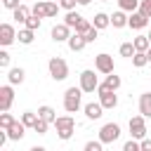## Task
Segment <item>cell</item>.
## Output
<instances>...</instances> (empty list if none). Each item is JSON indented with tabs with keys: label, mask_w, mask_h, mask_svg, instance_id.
Returning <instances> with one entry per match:
<instances>
[{
	"label": "cell",
	"mask_w": 151,
	"mask_h": 151,
	"mask_svg": "<svg viewBox=\"0 0 151 151\" xmlns=\"http://www.w3.org/2000/svg\"><path fill=\"white\" fill-rule=\"evenodd\" d=\"M83 87H68L66 92H64V109L68 111V113H76L80 106H83Z\"/></svg>",
	"instance_id": "cell-1"
},
{
	"label": "cell",
	"mask_w": 151,
	"mask_h": 151,
	"mask_svg": "<svg viewBox=\"0 0 151 151\" xmlns=\"http://www.w3.org/2000/svg\"><path fill=\"white\" fill-rule=\"evenodd\" d=\"M54 127H57V134H59V139H71L73 137V130H76V120H73V116H59L54 123H52Z\"/></svg>",
	"instance_id": "cell-2"
},
{
	"label": "cell",
	"mask_w": 151,
	"mask_h": 151,
	"mask_svg": "<svg viewBox=\"0 0 151 151\" xmlns=\"http://www.w3.org/2000/svg\"><path fill=\"white\" fill-rule=\"evenodd\" d=\"M59 7H61V5H57V2H52V0H40V2H35V5L31 7V12L38 14L40 19H52V17L59 14Z\"/></svg>",
	"instance_id": "cell-3"
},
{
	"label": "cell",
	"mask_w": 151,
	"mask_h": 151,
	"mask_svg": "<svg viewBox=\"0 0 151 151\" xmlns=\"http://www.w3.org/2000/svg\"><path fill=\"white\" fill-rule=\"evenodd\" d=\"M47 68H50V76L54 80H66L68 78V64L61 59V57H52L47 61Z\"/></svg>",
	"instance_id": "cell-4"
},
{
	"label": "cell",
	"mask_w": 151,
	"mask_h": 151,
	"mask_svg": "<svg viewBox=\"0 0 151 151\" xmlns=\"http://www.w3.org/2000/svg\"><path fill=\"white\" fill-rule=\"evenodd\" d=\"M97 94H99V101H101V106H104V109H116V106H118L116 90H109V87H104V85L99 83V87H97Z\"/></svg>",
	"instance_id": "cell-5"
},
{
	"label": "cell",
	"mask_w": 151,
	"mask_h": 151,
	"mask_svg": "<svg viewBox=\"0 0 151 151\" xmlns=\"http://www.w3.org/2000/svg\"><path fill=\"white\" fill-rule=\"evenodd\" d=\"M118 137H120V125H118V123H106V125H101L99 139H101L104 144H113Z\"/></svg>",
	"instance_id": "cell-6"
},
{
	"label": "cell",
	"mask_w": 151,
	"mask_h": 151,
	"mask_svg": "<svg viewBox=\"0 0 151 151\" xmlns=\"http://www.w3.org/2000/svg\"><path fill=\"white\" fill-rule=\"evenodd\" d=\"M130 134H132L134 139H144V137H146V118H144L142 113L130 118Z\"/></svg>",
	"instance_id": "cell-7"
},
{
	"label": "cell",
	"mask_w": 151,
	"mask_h": 151,
	"mask_svg": "<svg viewBox=\"0 0 151 151\" xmlns=\"http://www.w3.org/2000/svg\"><path fill=\"white\" fill-rule=\"evenodd\" d=\"M94 68H97L99 73H104V76L113 73V57H111V54H106V52L97 54V57H94Z\"/></svg>",
	"instance_id": "cell-8"
},
{
	"label": "cell",
	"mask_w": 151,
	"mask_h": 151,
	"mask_svg": "<svg viewBox=\"0 0 151 151\" xmlns=\"http://www.w3.org/2000/svg\"><path fill=\"white\" fill-rule=\"evenodd\" d=\"M80 87H83V92H94L99 87V80H97L94 71H83L80 73Z\"/></svg>",
	"instance_id": "cell-9"
},
{
	"label": "cell",
	"mask_w": 151,
	"mask_h": 151,
	"mask_svg": "<svg viewBox=\"0 0 151 151\" xmlns=\"http://www.w3.org/2000/svg\"><path fill=\"white\" fill-rule=\"evenodd\" d=\"M17 31H14V26L12 24H0V45L2 47H7V45H12L14 40H17Z\"/></svg>",
	"instance_id": "cell-10"
},
{
	"label": "cell",
	"mask_w": 151,
	"mask_h": 151,
	"mask_svg": "<svg viewBox=\"0 0 151 151\" xmlns=\"http://www.w3.org/2000/svg\"><path fill=\"white\" fill-rule=\"evenodd\" d=\"M71 38V26L68 24H54L52 26V40L54 42H68Z\"/></svg>",
	"instance_id": "cell-11"
},
{
	"label": "cell",
	"mask_w": 151,
	"mask_h": 151,
	"mask_svg": "<svg viewBox=\"0 0 151 151\" xmlns=\"http://www.w3.org/2000/svg\"><path fill=\"white\" fill-rule=\"evenodd\" d=\"M12 101H14V90H12V83H9V85L0 87V111H9Z\"/></svg>",
	"instance_id": "cell-12"
},
{
	"label": "cell",
	"mask_w": 151,
	"mask_h": 151,
	"mask_svg": "<svg viewBox=\"0 0 151 151\" xmlns=\"http://www.w3.org/2000/svg\"><path fill=\"white\" fill-rule=\"evenodd\" d=\"M127 26H130V28H134V31H142V28H146V26H149V17H146V14H142L139 9H137V12H130Z\"/></svg>",
	"instance_id": "cell-13"
},
{
	"label": "cell",
	"mask_w": 151,
	"mask_h": 151,
	"mask_svg": "<svg viewBox=\"0 0 151 151\" xmlns=\"http://www.w3.org/2000/svg\"><path fill=\"white\" fill-rule=\"evenodd\" d=\"M83 111H85V116L90 118V120H99L101 118V111H104V106H101V101H92V104H85L83 106Z\"/></svg>",
	"instance_id": "cell-14"
},
{
	"label": "cell",
	"mask_w": 151,
	"mask_h": 151,
	"mask_svg": "<svg viewBox=\"0 0 151 151\" xmlns=\"http://www.w3.org/2000/svg\"><path fill=\"white\" fill-rule=\"evenodd\" d=\"M85 45H87V40H85V35H83V33H71V38H68V47H71L73 52L85 50Z\"/></svg>",
	"instance_id": "cell-15"
},
{
	"label": "cell",
	"mask_w": 151,
	"mask_h": 151,
	"mask_svg": "<svg viewBox=\"0 0 151 151\" xmlns=\"http://www.w3.org/2000/svg\"><path fill=\"white\" fill-rule=\"evenodd\" d=\"M127 19H130V17L125 14V9H118V12L111 14V26H113V28H125V26H127Z\"/></svg>",
	"instance_id": "cell-16"
},
{
	"label": "cell",
	"mask_w": 151,
	"mask_h": 151,
	"mask_svg": "<svg viewBox=\"0 0 151 151\" xmlns=\"http://www.w3.org/2000/svg\"><path fill=\"white\" fill-rule=\"evenodd\" d=\"M24 78H26V71H24L21 66L9 68V73H7V80H9L12 85H21V83H24Z\"/></svg>",
	"instance_id": "cell-17"
},
{
	"label": "cell",
	"mask_w": 151,
	"mask_h": 151,
	"mask_svg": "<svg viewBox=\"0 0 151 151\" xmlns=\"http://www.w3.org/2000/svg\"><path fill=\"white\" fill-rule=\"evenodd\" d=\"M139 113L144 118H151V92H144L139 97Z\"/></svg>",
	"instance_id": "cell-18"
},
{
	"label": "cell",
	"mask_w": 151,
	"mask_h": 151,
	"mask_svg": "<svg viewBox=\"0 0 151 151\" xmlns=\"http://www.w3.org/2000/svg\"><path fill=\"white\" fill-rule=\"evenodd\" d=\"M31 17V9L26 7V5H19L17 9H12V19L14 21H19V24H26V19Z\"/></svg>",
	"instance_id": "cell-19"
},
{
	"label": "cell",
	"mask_w": 151,
	"mask_h": 151,
	"mask_svg": "<svg viewBox=\"0 0 151 151\" xmlns=\"http://www.w3.org/2000/svg\"><path fill=\"white\" fill-rule=\"evenodd\" d=\"M24 132H26V125H24V123H19V120H14V125L7 130L9 139H14V142H17V139H21V137H24Z\"/></svg>",
	"instance_id": "cell-20"
},
{
	"label": "cell",
	"mask_w": 151,
	"mask_h": 151,
	"mask_svg": "<svg viewBox=\"0 0 151 151\" xmlns=\"http://www.w3.org/2000/svg\"><path fill=\"white\" fill-rule=\"evenodd\" d=\"M92 24H94L99 31H101V28H109V26H111V17H109V14H104V12H97Z\"/></svg>",
	"instance_id": "cell-21"
},
{
	"label": "cell",
	"mask_w": 151,
	"mask_h": 151,
	"mask_svg": "<svg viewBox=\"0 0 151 151\" xmlns=\"http://www.w3.org/2000/svg\"><path fill=\"white\" fill-rule=\"evenodd\" d=\"M132 42H134V50H137V52H146V50L151 47V40H149V35H137Z\"/></svg>",
	"instance_id": "cell-22"
},
{
	"label": "cell",
	"mask_w": 151,
	"mask_h": 151,
	"mask_svg": "<svg viewBox=\"0 0 151 151\" xmlns=\"http://www.w3.org/2000/svg\"><path fill=\"white\" fill-rule=\"evenodd\" d=\"M38 116H40V118H45L47 123H54V120H57V113H54V109H52V106H47V104L38 109Z\"/></svg>",
	"instance_id": "cell-23"
},
{
	"label": "cell",
	"mask_w": 151,
	"mask_h": 151,
	"mask_svg": "<svg viewBox=\"0 0 151 151\" xmlns=\"http://www.w3.org/2000/svg\"><path fill=\"white\" fill-rule=\"evenodd\" d=\"M80 21H83V17H80V14L76 12V9H68V14L64 17V24H68L71 28H76V26H78Z\"/></svg>",
	"instance_id": "cell-24"
},
{
	"label": "cell",
	"mask_w": 151,
	"mask_h": 151,
	"mask_svg": "<svg viewBox=\"0 0 151 151\" xmlns=\"http://www.w3.org/2000/svg\"><path fill=\"white\" fill-rule=\"evenodd\" d=\"M101 85H104V87H109V90H118V87H120V76L109 73V76H106V80H104Z\"/></svg>",
	"instance_id": "cell-25"
},
{
	"label": "cell",
	"mask_w": 151,
	"mask_h": 151,
	"mask_svg": "<svg viewBox=\"0 0 151 151\" xmlns=\"http://www.w3.org/2000/svg\"><path fill=\"white\" fill-rule=\"evenodd\" d=\"M146 64H149V57H146V52H134V54H132V66L142 68V66H146Z\"/></svg>",
	"instance_id": "cell-26"
},
{
	"label": "cell",
	"mask_w": 151,
	"mask_h": 151,
	"mask_svg": "<svg viewBox=\"0 0 151 151\" xmlns=\"http://www.w3.org/2000/svg\"><path fill=\"white\" fill-rule=\"evenodd\" d=\"M118 7L125 12H137L139 9V0H118Z\"/></svg>",
	"instance_id": "cell-27"
},
{
	"label": "cell",
	"mask_w": 151,
	"mask_h": 151,
	"mask_svg": "<svg viewBox=\"0 0 151 151\" xmlns=\"http://www.w3.org/2000/svg\"><path fill=\"white\" fill-rule=\"evenodd\" d=\"M33 33H35V31L24 28V31H19V35H17V38H19V42H21V45H31V42H33Z\"/></svg>",
	"instance_id": "cell-28"
},
{
	"label": "cell",
	"mask_w": 151,
	"mask_h": 151,
	"mask_svg": "<svg viewBox=\"0 0 151 151\" xmlns=\"http://www.w3.org/2000/svg\"><path fill=\"white\" fill-rule=\"evenodd\" d=\"M35 120H38V113H33V111H24V113H21V123H24L26 127H33Z\"/></svg>",
	"instance_id": "cell-29"
},
{
	"label": "cell",
	"mask_w": 151,
	"mask_h": 151,
	"mask_svg": "<svg viewBox=\"0 0 151 151\" xmlns=\"http://www.w3.org/2000/svg\"><path fill=\"white\" fill-rule=\"evenodd\" d=\"M118 52H120V57H127V59H132V54H134L137 50H134V42H123Z\"/></svg>",
	"instance_id": "cell-30"
},
{
	"label": "cell",
	"mask_w": 151,
	"mask_h": 151,
	"mask_svg": "<svg viewBox=\"0 0 151 151\" xmlns=\"http://www.w3.org/2000/svg\"><path fill=\"white\" fill-rule=\"evenodd\" d=\"M24 26H26V28H31V31H38V28H40V17L31 12V17L26 19V24H24Z\"/></svg>",
	"instance_id": "cell-31"
},
{
	"label": "cell",
	"mask_w": 151,
	"mask_h": 151,
	"mask_svg": "<svg viewBox=\"0 0 151 151\" xmlns=\"http://www.w3.org/2000/svg\"><path fill=\"white\" fill-rule=\"evenodd\" d=\"M12 125H14V116H9L7 111H2V113H0V127H5V130H9Z\"/></svg>",
	"instance_id": "cell-32"
},
{
	"label": "cell",
	"mask_w": 151,
	"mask_h": 151,
	"mask_svg": "<svg viewBox=\"0 0 151 151\" xmlns=\"http://www.w3.org/2000/svg\"><path fill=\"white\" fill-rule=\"evenodd\" d=\"M47 127H50V123H47L45 118H40V116H38V120H35V125H33V132L45 134V132H47Z\"/></svg>",
	"instance_id": "cell-33"
},
{
	"label": "cell",
	"mask_w": 151,
	"mask_h": 151,
	"mask_svg": "<svg viewBox=\"0 0 151 151\" xmlns=\"http://www.w3.org/2000/svg\"><path fill=\"white\" fill-rule=\"evenodd\" d=\"M139 149H142V142H137L134 137H132L130 142H125V144H123V151H139Z\"/></svg>",
	"instance_id": "cell-34"
},
{
	"label": "cell",
	"mask_w": 151,
	"mask_h": 151,
	"mask_svg": "<svg viewBox=\"0 0 151 151\" xmlns=\"http://www.w3.org/2000/svg\"><path fill=\"white\" fill-rule=\"evenodd\" d=\"M97 33H99V28L92 24V28H87L83 35H85V40H87V42H94V40H97Z\"/></svg>",
	"instance_id": "cell-35"
},
{
	"label": "cell",
	"mask_w": 151,
	"mask_h": 151,
	"mask_svg": "<svg viewBox=\"0 0 151 151\" xmlns=\"http://www.w3.org/2000/svg\"><path fill=\"white\" fill-rule=\"evenodd\" d=\"M139 12L151 19V0H139Z\"/></svg>",
	"instance_id": "cell-36"
},
{
	"label": "cell",
	"mask_w": 151,
	"mask_h": 151,
	"mask_svg": "<svg viewBox=\"0 0 151 151\" xmlns=\"http://www.w3.org/2000/svg\"><path fill=\"white\" fill-rule=\"evenodd\" d=\"M0 68H9V52H0Z\"/></svg>",
	"instance_id": "cell-37"
},
{
	"label": "cell",
	"mask_w": 151,
	"mask_h": 151,
	"mask_svg": "<svg viewBox=\"0 0 151 151\" xmlns=\"http://www.w3.org/2000/svg\"><path fill=\"white\" fill-rule=\"evenodd\" d=\"M101 144H104L101 139H99V142H87V144H85V151H101Z\"/></svg>",
	"instance_id": "cell-38"
},
{
	"label": "cell",
	"mask_w": 151,
	"mask_h": 151,
	"mask_svg": "<svg viewBox=\"0 0 151 151\" xmlns=\"http://www.w3.org/2000/svg\"><path fill=\"white\" fill-rule=\"evenodd\" d=\"M87 28H92V24H90V21H87V19H83V21H80V24H78V26H76V33H85V31H87Z\"/></svg>",
	"instance_id": "cell-39"
},
{
	"label": "cell",
	"mask_w": 151,
	"mask_h": 151,
	"mask_svg": "<svg viewBox=\"0 0 151 151\" xmlns=\"http://www.w3.org/2000/svg\"><path fill=\"white\" fill-rule=\"evenodd\" d=\"M19 5H21L19 0H2V7H5V9H17Z\"/></svg>",
	"instance_id": "cell-40"
},
{
	"label": "cell",
	"mask_w": 151,
	"mask_h": 151,
	"mask_svg": "<svg viewBox=\"0 0 151 151\" xmlns=\"http://www.w3.org/2000/svg\"><path fill=\"white\" fill-rule=\"evenodd\" d=\"M59 5H61L64 9H76V5H78V0H59Z\"/></svg>",
	"instance_id": "cell-41"
},
{
	"label": "cell",
	"mask_w": 151,
	"mask_h": 151,
	"mask_svg": "<svg viewBox=\"0 0 151 151\" xmlns=\"http://www.w3.org/2000/svg\"><path fill=\"white\" fill-rule=\"evenodd\" d=\"M142 151H151V139H149V137L142 139Z\"/></svg>",
	"instance_id": "cell-42"
},
{
	"label": "cell",
	"mask_w": 151,
	"mask_h": 151,
	"mask_svg": "<svg viewBox=\"0 0 151 151\" xmlns=\"http://www.w3.org/2000/svg\"><path fill=\"white\" fill-rule=\"evenodd\" d=\"M92 0H78V5H90Z\"/></svg>",
	"instance_id": "cell-43"
},
{
	"label": "cell",
	"mask_w": 151,
	"mask_h": 151,
	"mask_svg": "<svg viewBox=\"0 0 151 151\" xmlns=\"http://www.w3.org/2000/svg\"><path fill=\"white\" fill-rule=\"evenodd\" d=\"M146 57H149V64H151V47L146 50Z\"/></svg>",
	"instance_id": "cell-44"
},
{
	"label": "cell",
	"mask_w": 151,
	"mask_h": 151,
	"mask_svg": "<svg viewBox=\"0 0 151 151\" xmlns=\"http://www.w3.org/2000/svg\"><path fill=\"white\" fill-rule=\"evenodd\" d=\"M149 40H151V31H149Z\"/></svg>",
	"instance_id": "cell-45"
},
{
	"label": "cell",
	"mask_w": 151,
	"mask_h": 151,
	"mask_svg": "<svg viewBox=\"0 0 151 151\" xmlns=\"http://www.w3.org/2000/svg\"><path fill=\"white\" fill-rule=\"evenodd\" d=\"M99 2H106V0H99Z\"/></svg>",
	"instance_id": "cell-46"
}]
</instances>
